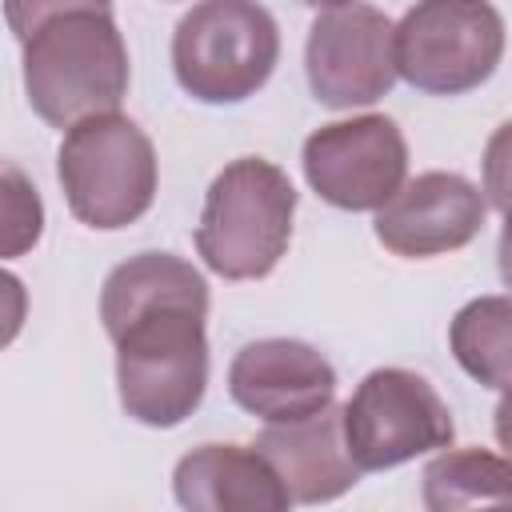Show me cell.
<instances>
[{"label": "cell", "mask_w": 512, "mask_h": 512, "mask_svg": "<svg viewBox=\"0 0 512 512\" xmlns=\"http://www.w3.org/2000/svg\"><path fill=\"white\" fill-rule=\"evenodd\" d=\"M496 264H500V280H504V288H512V212L504 216V228H500Z\"/></svg>", "instance_id": "cell-19"}, {"label": "cell", "mask_w": 512, "mask_h": 512, "mask_svg": "<svg viewBox=\"0 0 512 512\" xmlns=\"http://www.w3.org/2000/svg\"><path fill=\"white\" fill-rule=\"evenodd\" d=\"M476 512H512V504H496V508H476Z\"/></svg>", "instance_id": "cell-20"}, {"label": "cell", "mask_w": 512, "mask_h": 512, "mask_svg": "<svg viewBox=\"0 0 512 512\" xmlns=\"http://www.w3.org/2000/svg\"><path fill=\"white\" fill-rule=\"evenodd\" d=\"M484 200L500 216L512 212V120H504L484 144Z\"/></svg>", "instance_id": "cell-17"}, {"label": "cell", "mask_w": 512, "mask_h": 512, "mask_svg": "<svg viewBox=\"0 0 512 512\" xmlns=\"http://www.w3.org/2000/svg\"><path fill=\"white\" fill-rule=\"evenodd\" d=\"M456 436L444 396L412 368H372L344 404V440L360 472H384Z\"/></svg>", "instance_id": "cell-7"}, {"label": "cell", "mask_w": 512, "mask_h": 512, "mask_svg": "<svg viewBox=\"0 0 512 512\" xmlns=\"http://www.w3.org/2000/svg\"><path fill=\"white\" fill-rule=\"evenodd\" d=\"M296 188L284 168L264 156H240L216 172L204 192L196 252L224 280H260L268 276L288 244L296 220Z\"/></svg>", "instance_id": "cell-3"}, {"label": "cell", "mask_w": 512, "mask_h": 512, "mask_svg": "<svg viewBox=\"0 0 512 512\" xmlns=\"http://www.w3.org/2000/svg\"><path fill=\"white\" fill-rule=\"evenodd\" d=\"M456 364L492 392H512V296H476L448 324Z\"/></svg>", "instance_id": "cell-15"}, {"label": "cell", "mask_w": 512, "mask_h": 512, "mask_svg": "<svg viewBox=\"0 0 512 512\" xmlns=\"http://www.w3.org/2000/svg\"><path fill=\"white\" fill-rule=\"evenodd\" d=\"M8 24L24 52L28 104L44 124L72 132L124 104L128 44L108 4H8Z\"/></svg>", "instance_id": "cell-2"}, {"label": "cell", "mask_w": 512, "mask_h": 512, "mask_svg": "<svg viewBox=\"0 0 512 512\" xmlns=\"http://www.w3.org/2000/svg\"><path fill=\"white\" fill-rule=\"evenodd\" d=\"M280 60V28L264 4L204 0L172 32L176 84L200 104H240L256 96Z\"/></svg>", "instance_id": "cell-5"}, {"label": "cell", "mask_w": 512, "mask_h": 512, "mask_svg": "<svg viewBox=\"0 0 512 512\" xmlns=\"http://www.w3.org/2000/svg\"><path fill=\"white\" fill-rule=\"evenodd\" d=\"M56 180L64 188L68 212L80 224L116 232L136 224L156 200V148L136 120L120 112L96 116L64 132Z\"/></svg>", "instance_id": "cell-4"}, {"label": "cell", "mask_w": 512, "mask_h": 512, "mask_svg": "<svg viewBox=\"0 0 512 512\" xmlns=\"http://www.w3.org/2000/svg\"><path fill=\"white\" fill-rule=\"evenodd\" d=\"M100 320L116 348L120 408L144 428L184 424L208 392V280L184 256L140 252L100 288Z\"/></svg>", "instance_id": "cell-1"}, {"label": "cell", "mask_w": 512, "mask_h": 512, "mask_svg": "<svg viewBox=\"0 0 512 512\" xmlns=\"http://www.w3.org/2000/svg\"><path fill=\"white\" fill-rule=\"evenodd\" d=\"M488 200L460 172H420L372 220L376 240L404 260L460 252L484 228Z\"/></svg>", "instance_id": "cell-10"}, {"label": "cell", "mask_w": 512, "mask_h": 512, "mask_svg": "<svg viewBox=\"0 0 512 512\" xmlns=\"http://www.w3.org/2000/svg\"><path fill=\"white\" fill-rule=\"evenodd\" d=\"M504 56V16L484 0H424L396 20V72L416 92L464 96Z\"/></svg>", "instance_id": "cell-6"}, {"label": "cell", "mask_w": 512, "mask_h": 512, "mask_svg": "<svg viewBox=\"0 0 512 512\" xmlns=\"http://www.w3.org/2000/svg\"><path fill=\"white\" fill-rule=\"evenodd\" d=\"M8 192H4V256H20L24 248H32L40 240L44 228V208L32 184H24V176L8 164L4 168Z\"/></svg>", "instance_id": "cell-16"}, {"label": "cell", "mask_w": 512, "mask_h": 512, "mask_svg": "<svg viewBox=\"0 0 512 512\" xmlns=\"http://www.w3.org/2000/svg\"><path fill=\"white\" fill-rule=\"evenodd\" d=\"M308 188L344 212H380L408 180V144L392 116L320 124L300 152Z\"/></svg>", "instance_id": "cell-8"}, {"label": "cell", "mask_w": 512, "mask_h": 512, "mask_svg": "<svg viewBox=\"0 0 512 512\" xmlns=\"http://www.w3.org/2000/svg\"><path fill=\"white\" fill-rule=\"evenodd\" d=\"M228 392L264 424H296L328 404H336V368L332 360L292 336L252 340L232 356Z\"/></svg>", "instance_id": "cell-11"}, {"label": "cell", "mask_w": 512, "mask_h": 512, "mask_svg": "<svg viewBox=\"0 0 512 512\" xmlns=\"http://www.w3.org/2000/svg\"><path fill=\"white\" fill-rule=\"evenodd\" d=\"M308 88L324 108L376 104L396 84V24L372 4H324L304 44Z\"/></svg>", "instance_id": "cell-9"}, {"label": "cell", "mask_w": 512, "mask_h": 512, "mask_svg": "<svg viewBox=\"0 0 512 512\" xmlns=\"http://www.w3.org/2000/svg\"><path fill=\"white\" fill-rule=\"evenodd\" d=\"M492 432H496V444L504 448V456L512 460V392L500 396V404L492 412Z\"/></svg>", "instance_id": "cell-18"}, {"label": "cell", "mask_w": 512, "mask_h": 512, "mask_svg": "<svg viewBox=\"0 0 512 512\" xmlns=\"http://www.w3.org/2000/svg\"><path fill=\"white\" fill-rule=\"evenodd\" d=\"M256 448L272 460L296 504H328L364 476L344 440V404H328L296 424H264Z\"/></svg>", "instance_id": "cell-13"}, {"label": "cell", "mask_w": 512, "mask_h": 512, "mask_svg": "<svg viewBox=\"0 0 512 512\" xmlns=\"http://www.w3.org/2000/svg\"><path fill=\"white\" fill-rule=\"evenodd\" d=\"M424 512H476L512 504V460L488 448H444L420 476Z\"/></svg>", "instance_id": "cell-14"}, {"label": "cell", "mask_w": 512, "mask_h": 512, "mask_svg": "<svg viewBox=\"0 0 512 512\" xmlns=\"http://www.w3.org/2000/svg\"><path fill=\"white\" fill-rule=\"evenodd\" d=\"M172 496L184 512H292V492L252 444H200L172 468Z\"/></svg>", "instance_id": "cell-12"}]
</instances>
